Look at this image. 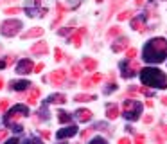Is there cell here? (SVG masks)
I'll use <instances>...</instances> for the list:
<instances>
[{
    "instance_id": "cell-35",
    "label": "cell",
    "mask_w": 167,
    "mask_h": 144,
    "mask_svg": "<svg viewBox=\"0 0 167 144\" xmlns=\"http://www.w3.org/2000/svg\"><path fill=\"white\" fill-rule=\"evenodd\" d=\"M135 144H144V135H136V137H135Z\"/></svg>"
},
{
    "instance_id": "cell-14",
    "label": "cell",
    "mask_w": 167,
    "mask_h": 144,
    "mask_svg": "<svg viewBox=\"0 0 167 144\" xmlns=\"http://www.w3.org/2000/svg\"><path fill=\"white\" fill-rule=\"evenodd\" d=\"M75 117H77V121L86 123V121H90V119H92V112H90V110L81 108V110H77V112H75Z\"/></svg>"
},
{
    "instance_id": "cell-41",
    "label": "cell",
    "mask_w": 167,
    "mask_h": 144,
    "mask_svg": "<svg viewBox=\"0 0 167 144\" xmlns=\"http://www.w3.org/2000/svg\"><path fill=\"white\" fill-rule=\"evenodd\" d=\"M68 2H70V7H75V6H79L81 0H68Z\"/></svg>"
},
{
    "instance_id": "cell-49",
    "label": "cell",
    "mask_w": 167,
    "mask_h": 144,
    "mask_svg": "<svg viewBox=\"0 0 167 144\" xmlns=\"http://www.w3.org/2000/svg\"><path fill=\"white\" fill-rule=\"evenodd\" d=\"M31 144H40V142H36V141H31Z\"/></svg>"
},
{
    "instance_id": "cell-5",
    "label": "cell",
    "mask_w": 167,
    "mask_h": 144,
    "mask_svg": "<svg viewBox=\"0 0 167 144\" xmlns=\"http://www.w3.org/2000/svg\"><path fill=\"white\" fill-rule=\"evenodd\" d=\"M22 29V22L20 20H6L2 25H0V32L4 36H16Z\"/></svg>"
},
{
    "instance_id": "cell-48",
    "label": "cell",
    "mask_w": 167,
    "mask_h": 144,
    "mask_svg": "<svg viewBox=\"0 0 167 144\" xmlns=\"http://www.w3.org/2000/svg\"><path fill=\"white\" fill-rule=\"evenodd\" d=\"M162 101H164V104H165V106H167V97H164V99H162Z\"/></svg>"
},
{
    "instance_id": "cell-40",
    "label": "cell",
    "mask_w": 167,
    "mask_h": 144,
    "mask_svg": "<svg viewBox=\"0 0 167 144\" xmlns=\"http://www.w3.org/2000/svg\"><path fill=\"white\" fill-rule=\"evenodd\" d=\"M92 130H94V128H86V130H84V132H83V133H81V135H83L84 139H86V137H88V135L92 133Z\"/></svg>"
},
{
    "instance_id": "cell-30",
    "label": "cell",
    "mask_w": 167,
    "mask_h": 144,
    "mask_svg": "<svg viewBox=\"0 0 167 144\" xmlns=\"http://www.w3.org/2000/svg\"><path fill=\"white\" fill-rule=\"evenodd\" d=\"M9 106V99H0V110H6Z\"/></svg>"
},
{
    "instance_id": "cell-50",
    "label": "cell",
    "mask_w": 167,
    "mask_h": 144,
    "mask_svg": "<svg viewBox=\"0 0 167 144\" xmlns=\"http://www.w3.org/2000/svg\"><path fill=\"white\" fill-rule=\"evenodd\" d=\"M95 2H99V4H101V2H103V0H95Z\"/></svg>"
},
{
    "instance_id": "cell-16",
    "label": "cell",
    "mask_w": 167,
    "mask_h": 144,
    "mask_svg": "<svg viewBox=\"0 0 167 144\" xmlns=\"http://www.w3.org/2000/svg\"><path fill=\"white\" fill-rule=\"evenodd\" d=\"M106 117L112 119V121L117 119V117H119V106H117V104H108V106H106Z\"/></svg>"
},
{
    "instance_id": "cell-7",
    "label": "cell",
    "mask_w": 167,
    "mask_h": 144,
    "mask_svg": "<svg viewBox=\"0 0 167 144\" xmlns=\"http://www.w3.org/2000/svg\"><path fill=\"white\" fill-rule=\"evenodd\" d=\"M34 70V65H32L31 60H20L18 65H16V72L18 74H31Z\"/></svg>"
},
{
    "instance_id": "cell-46",
    "label": "cell",
    "mask_w": 167,
    "mask_h": 144,
    "mask_svg": "<svg viewBox=\"0 0 167 144\" xmlns=\"http://www.w3.org/2000/svg\"><path fill=\"white\" fill-rule=\"evenodd\" d=\"M4 88V81H2V78H0V90Z\"/></svg>"
},
{
    "instance_id": "cell-18",
    "label": "cell",
    "mask_w": 167,
    "mask_h": 144,
    "mask_svg": "<svg viewBox=\"0 0 167 144\" xmlns=\"http://www.w3.org/2000/svg\"><path fill=\"white\" fill-rule=\"evenodd\" d=\"M74 99L77 103H88V101H95V95H92V94H77Z\"/></svg>"
},
{
    "instance_id": "cell-11",
    "label": "cell",
    "mask_w": 167,
    "mask_h": 144,
    "mask_svg": "<svg viewBox=\"0 0 167 144\" xmlns=\"http://www.w3.org/2000/svg\"><path fill=\"white\" fill-rule=\"evenodd\" d=\"M31 52L32 54H47L49 52V45L45 41H38V43H34L31 47Z\"/></svg>"
},
{
    "instance_id": "cell-43",
    "label": "cell",
    "mask_w": 167,
    "mask_h": 144,
    "mask_svg": "<svg viewBox=\"0 0 167 144\" xmlns=\"http://www.w3.org/2000/svg\"><path fill=\"white\" fill-rule=\"evenodd\" d=\"M70 31H72V29H61V31H59V34H68Z\"/></svg>"
},
{
    "instance_id": "cell-8",
    "label": "cell",
    "mask_w": 167,
    "mask_h": 144,
    "mask_svg": "<svg viewBox=\"0 0 167 144\" xmlns=\"http://www.w3.org/2000/svg\"><path fill=\"white\" fill-rule=\"evenodd\" d=\"M65 78H67V70L65 69H58V70H54L51 74V81L56 85V87H59L63 81H65Z\"/></svg>"
},
{
    "instance_id": "cell-31",
    "label": "cell",
    "mask_w": 167,
    "mask_h": 144,
    "mask_svg": "<svg viewBox=\"0 0 167 144\" xmlns=\"http://www.w3.org/2000/svg\"><path fill=\"white\" fill-rule=\"evenodd\" d=\"M20 9L18 7H9V9H6V15H18Z\"/></svg>"
},
{
    "instance_id": "cell-45",
    "label": "cell",
    "mask_w": 167,
    "mask_h": 144,
    "mask_svg": "<svg viewBox=\"0 0 167 144\" xmlns=\"http://www.w3.org/2000/svg\"><path fill=\"white\" fill-rule=\"evenodd\" d=\"M144 4V0H136V6H142Z\"/></svg>"
},
{
    "instance_id": "cell-1",
    "label": "cell",
    "mask_w": 167,
    "mask_h": 144,
    "mask_svg": "<svg viewBox=\"0 0 167 144\" xmlns=\"http://www.w3.org/2000/svg\"><path fill=\"white\" fill-rule=\"evenodd\" d=\"M144 61L147 63H162L167 56V40L165 38H153L144 47Z\"/></svg>"
},
{
    "instance_id": "cell-4",
    "label": "cell",
    "mask_w": 167,
    "mask_h": 144,
    "mask_svg": "<svg viewBox=\"0 0 167 144\" xmlns=\"http://www.w3.org/2000/svg\"><path fill=\"white\" fill-rule=\"evenodd\" d=\"M140 112H142V103H138L135 99L124 101V117L128 121H136Z\"/></svg>"
},
{
    "instance_id": "cell-26",
    "label": "cell",
    "mask_w": 167,
    "mask_h": 144,
    "mask_svg": "<svg viewBox=\"0 0 167 144\" xmlns=\"http://www.w3.org/2000/svg\"><path fill=\"white\" fill-rule=\"evenodd\" d=\"M92 85H94V83H92V78H84L83 81H81V87H83V88H90Z\"/></svg>"
},
{
    "instance_id": "cell-28",
    "label": "cell",
    "mask_w": 167,
    "mask_h": 144,
    "mask_svg": "<svg viewBox=\"0 0 167 144\" xmlns=\"http://www.w3.org/2000/svg\"><path fill=\"white\" fill-rule=\"evenodd\" d=\"M54 60H56V61H61V60H63L61 49H56V51H54Z\"/></svg>"
},
{
    "instance_id": "cell-47",
    "label": "cell",
    "mask_w": 167,
    "mask_h": 144,
    "mask_svg": "<svg viewBox=\"0 0 167 144\" xmlns=\"http://www.w3.org/2000/svg\"><path fill=\"white\" fill-rule=\"evenodd\" d=\"M162 130H164V133L167 135V126H162Z\"/></svg>"
},
{
    "instance_id": "cell-21",
    "label": "cell",
    "mask_w": 167,
    "mask_h": 144,
    "mask_svg": "<svg viewBox=\"0 0 167 144\" xmlns=\"http://www.w3.org/2000/svg\"><path fill=\"white\" fill-rule=\"evenodd\" d=\"M58 121H59V123H72V115L61 112V113H58Z\"/></svg>"
},
{
    "instance_id": "cell-9",
    "label": "cell",
    "mask_w": 167,
    "mask_h": 144,
    "mask_svg": "<svg viewBox=\"0 0 167 144\" xmlns=\"http://www.w3.org/2000/svg\"><path fill=\"white\" fill-rule=\"evenodd\" d=\"M77 133V126H67V128H63L58 132V139H68V137H74V135Z\"/></svg>"
},
{
    "instance_id": "cell-32",
    "label": "cell",
    "mask_w": 167,
    "mask_h": 144,
    "mask_svg": "<svg viewBox=\"0 0 167 144\" xmlns=\"http://www.w3.org/2000/svg\"><path fill=\"white\" fill-rule=\"evenodd\" d=\"M6 144H22V142L18 141V139H9ZM25 144H31V141H25Z\"/></svg>"
},
{
    "instance_id": "cell-12",
    "label": "cell",
    "mask_w": 167,
    "mask_h": 144,
    "mask_svg": "<svg viewBox=\"0 0 167 144\" xmlns=\"http://www.w3.org/2000/svg\"><path fill=\"white\" fill-rule=\"evenodd\" d=\"M29 87H31V83L25 81V79H22V81H11L9 83V88H11V90H18V92L25 90V88H29Z\"/></svg>"
},
{
    "instance_id": "cell-13",
    "label": "cell",
    "mask_w": 167,
    "mask_h": 144,
    "mask_svg": "<svg viewBox=\"0 0 167 144\" xmlns=\"http://www.w3.org/2000/svg\"><path fill=\"white\" fill-rule=\"evenodd\" d=\"M131 27L136 29V31H140V32L147 31L146 23H144V16H136V18H133V20H131Z\"/></svg>"
},
{
    "instance_id": "cell-44",
    "label": "cell",
    "mask_w": 167,
    "mask_h": 144,
    "mask_svg": "<svg viewBox=\"0 0 167 144\" xmlns=\"http://www.w3.org/2000/svg\"><path fill=\"white\" fill-rule=\"evenodd\" d=\"M4 67H7V61H0V69H4Z\"/></svg>"
},
{
    "instance_id": "cell-39",
    "label": "cell",
    "mask_w": 167,
    "mask_h": 144,
    "mask_svg": "<svg viewBox=\"0 0 167 144\" xmlns=\"http://www.w3.org/2000/svg\"><path fill=\"white\" fill-rule=\"evenodd\" d=\"M144 123L151 124V123H153V115H146V117H144Z\"/></svg>"
},
{
    "instance_id": "cell-36",
    "label": "cell",
    "mask_w": 167,
    "mask_h": 144,
    "mask_svg": "<svg viewBox=\"0 0 167 144\" xmlns=\"http://www.w3.org/2000/svg\"><path fill=\"white\" fill-rule=\"evenodd\" d=\"M43 67H45L43 63H38V65L34 67V70H32V72H42V70H43Z\"/></svg>"
},
{
    "instance_id": "cell-19",
    "label": "cell",
    "mask_w": 167,
    "mask_h": 144,
    "mask_svg": "<svg viewBox=\"0 0 167 144\" xmlns=\"http://www.w3.org/2000/svg\"><path fill=\"white\" fill-rule=\"evenodd\" d=\"M83 67L88 72H94L95 69H97V61H95V60H92V58H84V60H83Z\"/></svg>"
},
{
    "instance_id": "cell-25",
    "label": "cell",
    "mask_w": 167,
    "mask_h": 144,
    "mask_svg": "<svg viewBox=\"0 0 167 144\" xmlns=\"http://www.w3.org/2000/svg\"><path fill=\"white\" fill-rule=\"evenodd\" d=\"M133 16V11L129 9V11H122L120 15H119V20L122 22V20H128V18H131Z\"/></svg>"
},
{
    "instance_id": "cell-29",
    "label": "cell",
    "mask_w": 167,
    "mask_h": 144,
    "mask_svg": "<svg viewBox=\"0 0 167 144\" xmlns=\"http://www.w3.org/2000/svg\"><path fill=\"white\" fill-rule=\"evenodd\" d=\"M88 144H108V142H106L104 139H101V137H95V139H92Z\"/></svg>"
},
{
    "instance_id": "cell-37",
    "label": "cell",
    "mask_w": 167,
    "mask_h": 144,
    "mask_svg": "<svg viewBox=\"0 0 167 144\" xmlns=\"http://www.w3.org/2000/svg\"><path fill=\"white\" fill-rule=\"evenodd\" d=\"M40 135H42V137H43V139H45V141H47V139L51 137V133H49L47 130H42V132H40Z\"/></svg>"
},
{
    "instance_id": "cell-42",
    "label": "cell",
    "mask_w": 167,
    "mask_h": 144,
    "mask_svg": "<svg viewBox=\"0 0 167 144\" xmlns=\"http://www.w3.org/2000/svg\"><path fill=\"white\" fill-rule=\"evenodd\" d=\"M6 135H7V132H6V130H2V132H0V141H2V139H6Z\"/></svg>"
},
{
    "instance_id": "cell-27",
    "label": "cell",
    "mask_w": 167,
    "mask_h": 144,
    "mask_svg": "<svg viewBox=\"0 0 167 144\" xmlns=\"http://www.w3.org/2000/svg\"><path fill=\"white\" fill-rule=\"evenodd\" d=\"M135 56H136L135 49H128V51H126V58H128V60H135Z\"/></svg>"
},
{
    "instance_id": "cell-10",
    "label": "cell",
    "mask_w": 167,
    "mask_h": 144,
    "mask_svg": "<svg viewBox=\"0 0 167 144\" xmlns=\"http://www.w3.org/2000/svg\"><path fill=\"white\" fill-rule=\"evenodd\" d=\"M128 45H129V38H126V36H122V38H119V40L113 43V52H120L124 51V49H128Z\"/></svg>"
},
{
    "instance_id": "cell-23",
    "label": "cell",
    "mask_w": 167,
    "mask_h": 144,
    "mask_svg": "<svg viewBox=\"0 0 167 144\" xmlns=\"http://www.w3.org/2000/svg\"><path fill=\"white\" fill-rule=\"evenodd\" d=\"M81 36H83V34H79V32H75L74 36H70V43H74L75 47H81Z\"/></svg>"
},
{
    "instance_id": "cell-15",
    "label": "cell",
    "mask_w": 167,
    "mask_h": 144,
    "mask_svg": "<svg viewBox=\"0 0 167 144\" xmlns=\"http://www.w3.org/2000/svg\"><path fill=\"white\" fill-rule=\"evenodd\" d=\"M47 101L51 104H63V103H67V95L65 94H52Z\"/></svg>"
},
{
    "instance_id": "cell-24",
    "label": "cell",
    "mask_w": 167,
    "mask_h": 144,
    "mask_svg": "<svg viewBox=\"0 0 167 144\" xmlns=\"http://www.w3.org/2000/svg\"><path fill=\"white\" fill-rule=\"evenodd\" d=\"M119 34H120V27L115 25V27H112V29L108 31V38H115V36H119Z\"/></svg>"
},
{
    "instance_id": "cell-2",
    "label": "cell",
    "mask_w": 167,
    "mask_h": 144,
    "mask_svg": "<svg viewBox=\"0 0 167 144\" xmlns=\"http://www.w3.org/2000/svg\"><path fill=\"white\" fill-rule=\"evenodd\" d=\"M140 79L146 87H153V88H160V90L167 88V76L158 69L149 67V69L140 70Z\"/></svg>"
},
{
    "instance_id": "cell-6",
    "label": "cell",
    "mask_w": 167,
    "mask_h": 144,
    "mask_svg": "<svg viewBox=\"0 0 167 144\" xmlns=\"http://www.w3.org/2000/svg\"><path fill=\"white\" fill-rule=\"evenodd\" d=\"M140 69V65H138V61H135V60H126L124 63H120V70H122V78H133L135 76V72Z\"/></svg>"
},
{
    "instance_id": "cell-33",
    "label": "cell",
    "mask_w": 167,
    "mask_h": 144,
    "mask_svg": "<svg viewBox=\"0 0 167 144\" xmlns=\"http://www.w3.org/2000/svg\"><path fill=\"white\" fill-rule=\"evenodd\" d=\"M138 92L146 94V95H153V90H149V88H146V87H142V88H138Z\"/></svg>"
},
{
    "instance_id": "cell-38",
    "label": "cell",
    "mask_w": 167,
    "mask_h": 144,
    "mask_svg": "<svg viewBox=\"0 0 167 144\" xmlns=\"http://www.w3.org/2000/svg\"><path fill=\"white\" fill-rule=\"evenodd\" d=\"M119 144H133V142H131V141H129L128 137H122V139L119 141Z\"/></svg>"
},
{
    "instance_id": "cell-34",
    "label": "cell",
    "mask_w": 167,
    "mask_h": 144,
    "mask_svg": "<svg viewBox=\"0 0 167 144\" xmlns=\"http://www.w3.org/2000/svg\"><path fill=\"white\" fill-rule=\"evenodd\" d=\"M99 81H103V76H101V74H94V78H92V83H99Z\"/></svg>"
},
{
    "instance_id": "cell-22",
    "label": "cell",
    "mask_w": 167,
    "mask_h": 144,
    "mask_svg": "<svg viewBox=\"0 0 167 144\" xmlns=\"http://www.w3.org/2000/svg\"><path fill=\"white\" fill-rule=\"evenodd\" d=\"M72 79H77V78H81V74H83V70H81V67L79 65H74L72 67Z\"/></svg>"
},
{
    "instance_id": "cell-17",
    "label": "cell",
    "mask_w": 167,
    "mask_h": 144,
    "mask_svg": "<svg viewBox=\"0 0 167 144\" xmlns=\"http://www.w3.org/2000/svg\"><path fill=\"white\" fill-rule=\"evenodd\" d=\"M42 34H43L42 27H34V29H31V31L23 32V34H22V38H23V40H27V38H38V36H42Z\"/></svg>"
},
{
    "instance_id": "cell-20",
    "label": "cell",
    "mask_w": 167,
    "mask_h": 144,
    "mask_svg": "<svg viewBox=\"0 0 167 144\" xmlns=\"http://www.w3.org/2000/svg\"><path fill=\"white\" fill-rule=\"evenodd\" d=\"M38 97H40V88H36V87H34V88L31 90V94H29V97H27V103H29V104H34Z\"/></svg>"
},
{
    "instance_id": "cell-3",
    "label": "cell",
    "mask_w": 167,
    "mask_h": 144,
    "mask_svg": "<svg viewBox=\"0 0 167 144\" xmlns=\"http://www.w3.org/2000/svg\"><path fill=\"white\" fill-rule=\"evenodd\" d=\"M25 115H29V108H27L25 104H16V106L11 108L9 112H7V115L4 117V123H6V126L14 128V126L18 124V121H20L22 117H25Z\"/></svg>"
}]
</instances>
